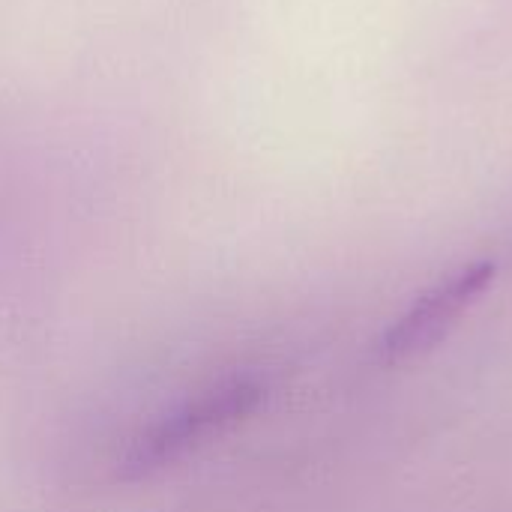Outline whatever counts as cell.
<instances>
[{"label": "cell", "instance_id": "6da1fadb", "mask_svg": "<svg viewBox=\"0 0 512 512\" xmlns=\"http://www.w3.org/2000/svg\"><path fill=\"white\" fill-rule=\"evenodd\" d=\"M264 390L252 378H228L222 384H213L210 390L198 393L195 399L177 405L171 414L159 417L126 453L123 468L144 474L153 468H162L198 444L210 441L231 423L252 414L261 402Z\"/></svg>", "mask_w": 512, "mask_h": 512}, {"label": "cell", "instance_id": "7a4b0ae2", "mask_svg": "<svg viewBox=\"0 0 512 512\" xmlns=\"http://www.w3.org/2000/svg\"><path fill=\"white\" fill-rule=\"evenodd\" d=\"M495 282V264L480 261L468 264L450 279L429 288L417 303L387 330L384 354L390 360H411L417 354L432 351L447 333L459 324V318L489 291Z\"/></svg>", "mask_w": 512, "mask_h": 512}]
</instances>
